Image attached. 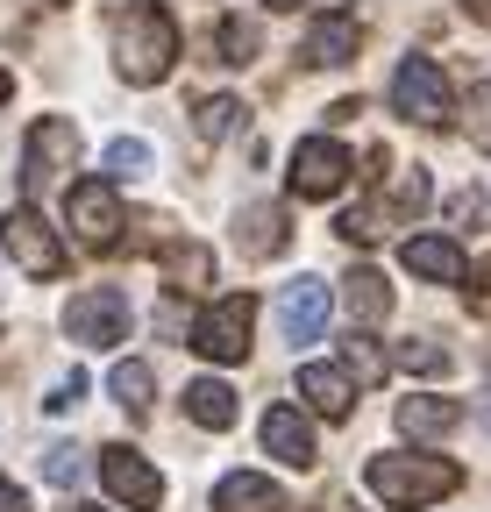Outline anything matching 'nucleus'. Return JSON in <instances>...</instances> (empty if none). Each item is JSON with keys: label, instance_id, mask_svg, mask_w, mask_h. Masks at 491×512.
<instances>
[{"label": "nucleus", "instance_id": "1", "mask_svg": "<svg viewBox=\"0 0 491 512\" xmlns=\"http://www.w3.org/2000/svg\"><path fill=\"white\" fill-rule=\"evenodd\" d=\"M178 64V22L157 8V0H129L114 15V72L129 86H157Z\"/></svg>", "mask_w": 491, "mask_h": 512}, {"label": "nucleus", "instance_id": "2", "mask_svg": "<svg viewBox=\"0 0 491 512\" xmlns=\"http://www.w3.org/2000/svg\"><path fill=\"white\" fill-rule=\"evenodd\" d=\"M363 484H371L392 512H420V505L449 498V491L463 484V470H456V463H442V456H371Z\"/></svg>", "mask_w": 491, "mask_h": 512}, {"label": "nucleus", "instance_id": "3", "mask_svg": "<svg viewBox=\"0 0 491 512\" xmlns=\"http://www.w3.org/2000/svg\"><path fill=\"white\" fill-rule=\"evenodd\" d=\"M250 328H257V292H228L221 306H207L193 320V349L207 363H242L250 356Z\"/></svg>", "mask_w": 491, "mask_h": 512}, {"label": "nucleus", "instance_id": "4", "mask_svg": "<svg viewBox=\"0 0 491 512\" xmlns=\"http://www.w3.org/2000/svg\"><path fill=\"white\" fill-rule=\"evenodd\" d=\"M0 249H8L29 278H65V242L50 235V221L36 207H8V214H0Z\"/></svg>", "mask_w": 491, "mask_h": 512}, {"label": "nucleus", "instance_id": "5", "mask_svg": "<svg viewBox=\"0 0 491 512\" xmlns=\"http://www.w3.org/2000/svg\"><path fill=\"white\" fill-rule=\"evenodd\" d=\"M392 107H399L406 121H420V128L449 121L456 93H449V79H442V64H435V57H399V72H392Z\"/></svg>", "mask_w": 491, "mask_h": 512}, {"label": "nucleus", "instance_id": "6", "mask_svg": "<svg viewBox=\"0 0 491 512\" xmlns=\"http://www.w3.org/2000/svg\"><path fill=\"white\" fill-rule=\"evenodd\" d=\"M65 335L86 342V349H114V342H129V292L121 285H93L65 306Z\"/></svg>", "mask_w": 491, "mask_h": 512}, {"label": "nucleus", "instance_id": "7", "mask_svg": "<svg viewBox=\"0 0 491 512\" xmlns=\"http://www.w3.org/2000/svg\"><path fill=\"white\" fill-rule=\"evenodd\" d=\"M79 164V128L65 121V114H43L36 128H29V150H22V178H29V192H43L57 171H72Z\"/></svg>", "mask_w": 491, "mask_h": 512}, {"label": "nucleus", "instance_id": "8", "mask_svg": "<svg viewBox=\"0 0 491 512\" xmlns=\"http://www.w3.org/2000/svg\"><path fill=\"white\" fill-rule=\"evenodd\" d=\"M399 256H406V271H413V278H427V285H463V292H484V271L470 264V256H463L449 235H413Z\"/></svg>", "mask_w": 491, "mask_h": 512}, {"label": "nucleus", "instance_id": "9", "mask_svg": "<svg viewBox=\"0 0 491 512\" xmlns=\"http://www.w3.org/2000/svg\"><path fill=\"white\" fill-rule=\"evenodd\" d=\"M65 214H72V228H79V242H86V249H114V242H121V228H129V214H121V200H114V185H100V178L72 185Z\"/></svg>", "mask_w": 491, "mask_h": 512}, {"label": "nucleus", "instance_id": "10", "mask_svg": "<svg viewBox=\"0 0 491 512\" xmlns=\"http://www.w3.org/2000/svg\"><path fill=\"white\" fill-rule=\"evenodd\" d=\"M349 185V150L328 143V136H306L292 150V192L299 200H335V192Z\"/></svg>", "mask_w": 491, "mask_h": 512}, {"label": "nucleus", "instance_id": "11", "mask_svg": "<svg viewBox=\"0 0 491 512\" xmlns=\"http://www.w3.org/2000/svg\"><path fill=\"white\" fill-rule=\"evenodd\" d=\"M100 484H107L121 505H129V512H157V505H164V477L136 456V448H121V441L100 448Z\"/></svg>", "mask_w": 491, "mask_h": 512}, {"label": "nucleus", "instance_id": "12", "mask_svg": "<svg viewBox=\"0 0 491 512\" xmlns=\"http://www.w3.org/2000/svg\"><path fill=\"white\" fill-rule=\"evenodd\" d=\"M328 306H335L328 278H292V285H285V299H278V328H285V342H292V349L321 342V328H328Z\"/></svg>", "mask_w": 491, "mask_h": 512}, {"label": "nucleus", "instance_id": "13", "mask_svg": "<svg viewBox=\"0 0 491 512\" xmlns=\"http://www.w3.org/2000/svg\"><path fill=\"white\" fill-rule=\"evenodd\" d=\"M257 441L271 448L278 463H292V470H314V463H321V456H314V427H306L299 406H271L264 427H257Z\"/></svg>", "mask_w": 491, "mask_h": 512}, {"label": "nucleus", "instance_id": "14", "mask_svg": "<svg viewBox=\"0 0 491 512\" xmlns=\"http://www.w3.org/2000/svg\"><path fill=\"white\" fill-rule=\"evenodd\" d=\"M299 399L328 420H349L356 413V377L342 363H299Z\"/></svg>", "mask_w": 491, "mask_h": 512}, {"label": "nucleus", "instance_id": "15", "mask_svg": "<svg viewBox=\"0 0 491 512\" xmlns=\"http://www.w3.org/2000/svg\"><path fill=\"white\" fill-rule=\"evenodd\" d=\"M456 420H463V406H456V399H442V392L399 399V434H406V441H449V434H456Z\"/></svg>", "mask_w": 491, "mask_h": 512}, {"label": "nucleus", "instance_id": "16", "mask_svg": "<svg viewBox=\"0 0 491 512\" xmlns=\"http://www.w3.org/2000/svg\"><path fill=\"white\" fill-rule=\"evenodd\" d=\"M214 512H285V491L257 470H235L214 484Z\"/></svg>", "mask_w": 491, "mask_h": 512}, {"label": "nucleus", "instance_id": "17", "mask_svg": "<svg viewBox=\"0 0 491 512\" xmlns=\"http://www.w3.org/2000/svg\"><path fill=\"white\" fill-rule=\"evenodd\" d=\"M356 50H363V22L356 15H328V22L306 29V64H356Z\"/></svg>", "mask_w": 491, "mask_h": 512}, {"label": "nucleus", "instance_id": "18", "mask_svg": "<svg viewBox=\"0 0 491 512\" xmlns=\"http://www.w3.org/2000/svg\"><path fill=\"white\" fill-rule=\"evenodd\" d=\"M342 313L356 320V328H363V335H371V328H378V320L392 313V285H385L378 271H349V278H342Z\"/></svg>", "mask_w": 491, "mask_h": 512}, {"label": "nucleus", "instance_id": "19", "mask_svg": "<svg viewBox=\"0 0 491 512\" xmlns=\"http://www.w3.org/2000/svg\"><path fill=\"white\" fill-rule=\"evenodd\" d=\"M193 128L207 143H228V136H242L250 128V107H242L235 93H214V100H193Z\"/></svg>", "mask_w": 491, "mask_h": 512}, {"label": "nucleus", "instance_id": "20", "mask_svg": "<svg viewBox=\"0 0 491 512\" xmlns=\"http://www.w3.org/2000/svg\"><path fill=\"white\" fill-rule=\"evenodd\" d=\"M164 271H171L178 292H207L214 285V249L207 242H171L164 249Z\"/></svg>", "mask_w": 491, "mask_h": 512}, {"label": "nucleus", "instance_id": "21", "mask_svg": "<svg viewBox=\"0 0 491 512\" xmlns=\"http://www.w3.org/2000/svg\"><path fill=\"white\" fill-rule=\"evenodd\" d=\"M186 413L221 434V427H235V392H228L221 377H193V384H186Z\"/></svg>", "mask_w": 491, "mask_h": 512}, {"label": "nucleus", "instance_id": "22", "mask_svg": "<svg viewBox=\"0 0 491 512\" xmlns=\"http://www.w3.org/2000/svg\"><path fill=\"white\" fill-rule=\"evenodd\" d=\"M107 392H114V406H121V413H136V420H143V413H150V392H157V370L129 356V363H114Z\"/></svg>", "mask_w": 491, "mask_h": 512}, {"label": "nucleus", "instance_id": "23", "mask_svg": "<svg viewBox=\"0 0 491 512\" xmlns=\"http://www.w3.org/2000/svg\"><path fill=\"white\" fill-rule=\"evenodd\" d=\"M242 221H250V235H242V242H250L257 256H264V249L278 256V249L292 242V221H285V207H250V214H242Z\"/></svg>", "mask_w": 491, "mask_h": 512}, {"label": "nucleus", "instance_id": "24", "mask_svg": "<svg viewBox=\"0 0 491 512\" xmlns=\"http://www.w3.org/2000/svg\"><path fill=\"white\" fill-rule=\"evenodd\" d=\"M214 50H221V64H250V57H257V22L221 15V22H214Z\"/></svg>", "mask_w": 491, "mask_h": 512}, {"label": "nucleus", "instance_id": "25", "mask_svg": "<svg viewBox=\"0 0 491 512\" xmlns=\"http://www.w3.org/2000/svg\"><path fill=\"white\" fill-rule=\"evenodd\" d=\"M100 164H107V178H143V171H150V150H143L136 136H114Z\"/></svg>", "mask_w": 491, "mask_h": 512}, {"label": "nucleus", "instance_id": "26", "mask_svg": "<svg viewBox=\"0 0 491 512\" xmlns=\"http://www.w3.org/2000/svg\"><path fill=\"white\" fill-rule=\"evenodd\" d=\"M392 363H399V370H420V377H435V370H449V356H442L435 342H399V349H392Z\"/></svg>", "mask_w": 491, "mask_h": 512}, {"label": "nucleus", "instance_id": "27", "mask_svg": "<svg viewBox=\"0 0 491 512\" xmlns=\"http://www.w3.org/2000/svg\"><path fill=\"white\" fill-rule=\"evenodd\" d=\"M463 114H470V121H463V136H470L477 150H491V86H477V93L463 100Z\"/></svg>", "mask_w": 491, "mask_h": 512}, {"label": "nucleus", "instance_id": "28", "mask_svg": "<svg viewBox=\"0 0 491 512\" xmlns=\"http://www.w3.org/2000/svg\"><path fill=\"white\" fill-rule=\"evenodd\" d=\"M79 470H86V463H79V448H72V441L43 448V477H50V484H79Z\"/></svg>", "mask_w": 491, "mask_h": 512}, {"label": "nucleus", "instance_id": "29", "mask_svg": "<svg viewBox=\"0 0 491 512\" xmlns=\"http://www.w3.org/2000/svg\"><path fill=\"white\" fill-rule=\"evenodd\" d=\"M420 200H427V171H399V185H392V207H399V214H413Z\"/></svg>", "mask_w": 491, "mask_h": 512}, {"label": "nucleus", "instance_id": "30", "mask_svg": "<svg viewBox=\"0 0 491 512\" xmlns=\"http://www.w3.org/2000/svg\"><path fill=\"white\" fill-rule=\"evenodd\" d=\"M342 235H349V242H378V235H385V228H378V207H349V214H342Z\"/></svg>", "mask_w": 491, "mask_h": 512}, {"label": "nucleus", "instance_id": "31", "mask_svg": "<svg viewBox=\"0 0 491 512\" xmlns=\"http://www.w3.org/2000/svg\"><path fill=\"white\" fill-rule=\"evenodd\" d=\"M79 399H86V377H79V370H72V377H57V392H50V399H43V406H50V413H72V406H79Z\"/></svg>", "mask_w": 491, "mask_h": 512}, {"label": "nucleus", "instance_id": "32", "mask_svg": "<svg viewBox=\"0 0 491 512\" xmlns=\"http://www.w3.org/2000/svg\"><path fill=\"white\" fill-rule=\"evenodd\" d=\"M0 512H29V491H22V484H8V477H0Z\"/></svg>", "mask_w": 491, "mask_h": 512}, {"label": "nucleus", "instance_id": "33", "mask_svg": "<svg viewBox=\"0 0 491 512\" xmlns=\"http://www.w3.org/2000/svg\"><path fill=\"white\" fill-rule=\"evenodd\" d=\"M463 8H470L477 22H491V0H463Z\"/></svg>", "mask_w": 491, "mask_h": 512}, {"label": "nucleus", "instance_id": "34", "mask_svg": "<svg viewBox=\"0 0 491 512\" xmlns=\"http://www.w3.org/2000/svg\"><path fill=\"white\" fill-rule=\"evenodd\" d=\"M264 8H278V15H292V8H306V0H264Z\"/></svg>", "mask_w": 491, "mask_h": 512}, {"label": "nucleus", "instance_id": "35", "mask_svg": "<svg viewBox=\"0 0 491 512\" xmlns=\"http://www.w3.org/2000/svg\"><path fill=\"white\" fill-rule=\"evenodd\" d=\"M8 93H15V79H8V72H0V100H8Z\"/></svg>", "mask_w": 491, "mask_h": 512}, {"label": "nucleus", "instance_id": "36", "mask_svg": "<svg viewBox=\"0 0 491 512\" xmlns=\"http://www.w3.org/2000/svg\"><path fill=\"white\" fill-rule=\"evenodd\" d=\"M57 8H72V0H57Z\"/></svg>", "mask_w": 491, "mask_h": 512}, {"label": "nucleus", "instance_id": "37", "mask_svg": "<svg viewBox=\"0 0 491 512\" xmlns=\"http://www.w3.org/2000/svg\"><path fill=\"white\" fill-rule=\"evenodd\" d=\"M79 512H93V505H79Z\"/></svg>", "mask_w": 491, "mask_h": 512}]
</instances>
